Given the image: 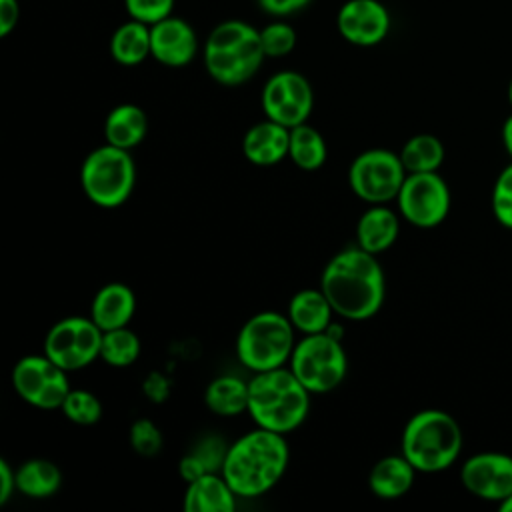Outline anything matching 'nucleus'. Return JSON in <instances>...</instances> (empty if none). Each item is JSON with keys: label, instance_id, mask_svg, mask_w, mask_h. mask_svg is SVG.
<instances>
[{"label": "nucleus", "instance_id": "f257e3e1", "mask_svg": "<svg viewBox=\"0 0 512 512\" xmlns=\"http://www.w3.org/2000/svg\"><path fill=\"white\" fill-rule=\"evenodd\" d=\"M320 290L336 316L368 320L378 314L386 298V278L376 254L348 246L336 252L320 274Z\"/></svg>", "mask_w": 512, "mask_h": 512}, {"label": "nucleus", "instance_id": "f03ea898", "mask_svg": "<svg viewBox=\"0 0 512 512\" xmlns=\"http://www.w3.org/2000/svg\"><path fill=\"white\" fill-rule=\"evenodd\" d=\"M288 462L286 434L256 426L228 444L220 472L238 498H256L282 480Z\"/></svg>", "mask_w": 512, "mask_h": 512}, {"label": "nucleus", "instance_id": "7ed1b4c3", "mask_svg": "<svg viewBox=\"0 0 512 512\" xmlns=\"http://www.w3.org/2000/svg\"><path fill=\"white\" fill-rule=\"evenodd\" d=\"M310 412V392L288 366L256 372L248 380V414L256 426L290 434Z\"/></svg>", "mask_w": 512, "mask_h": 512}, {"label": "nucleus", "instance_id": "20e7f679", "mask_svg": "<svg viewBox=\"0 0 512 512\" xmlns=\"http://www.w3.org/2000/svg\"><path fill=\"white\" fill-rule=\"evenodd\" d=\"M462 430L456 418L438 408H426L408 418L400 438V452L424 474L450 468L462 452Z\"/></svg>", "mask_w": 512, "mask_h": 512}, {"label": "nucleus", "instance_id": "39448f33", "mask_svg": "<svg viewBox=\"0 0 512 512\" xmlns=\"http://www.w3.org/2000/svg\"><path fill=\"white\" fill-rule=\"evenodd\" d=\"M264 58L260 30L242 20L216 24L204 44L206 72L222 86L248 82L260 70Z\"/></svg>", "mask_w": 512, "mask_h": 512}, {"label": "nucleus", "instance_id": "423d86ee", "mask_svg": "<svg viewBox=\"0 0 512 512\" xmlns=\"http://www.w3.org/2000/svg\"><path fill=\"white\" fill-rule=\"evenodd\" d=\"M296 328L286 314L262 310L250 316L236 336V356L250 372L288 366L296 346Z\"/></svg>", "mask_w": 512, "mask_h": 512}, {"label": "nucleus", "instance_id": "0eeeda50", "mask_svg": "<svg viewBox=\"0 0 512 512\" xmlns=\"http://www.w3.org/2000/svg\"><path fill=\"white\" fill-rule=\"evenodd\" d=\"M136 184V164L130 150L102 144L88 152L80 166V186L86 198L100 208L122 206Z\"/></svg>", "mask_w": 512, "mask_h": 512}, {"label": "nucleus", "instance_id": "6e6552de", "mask_svg": "<svg viewBox=\"0 0 512 512\" xmlns=\"http://www.w3.org/2000/svg\"><path fill=\"white\" fill-rule=\"evenodd\" d=\"M288 368L310 394H328L344 382L348 356L342 340L330 332L304 334L292 350Z\"/></svg>", "mask_w": 512, "mask_h": 512}, {"label": "nucleus", "instance_id": "1a4fd4ad", "mask_svg": "<svg viewBox=\"0 0 512 512\" xmlns=\"http://www.w3.org/2000/svg\"><path fill=\"white\" fill-rule=\"evenodd\" d=\"M102 334L90 316H66L48 328L42 352L62 370L76 372L100 358Z\"/></svg>", "mask_w": 512, "mask_h": 512}, {"label": "nucleus", "instance_id": "9d476101", "mask_svg": "<svg viewBox=\"0 0 512 512\" xmlns=\"http://www.w3.org/2000/svg\"><path fill=\"white\" fill-rule=\"evenodd\" d=\"M406 174L400 154L386 148H370L352 160L348 168V184L360 200L368 204H386L396 200Z\"/></svg>", "mask_w": 512, "mask_h": 512}, {"label": "nucleus", "instance_id": "9b49d317", "mask_svg": "<svg viewBox=\"0 0 512 512\" xmlns=\"http://www.w3.org/2000/svg\"><path fill=\"white\" fill-rule=\"evenodd\" d=\"M450 188L438 172H412L396 196L400 216L422 230L440 226L450 212Z\"/></svg>", "mask_w": 512, "mask_h": 512}, {"label": "nucleus", "instance_id": "f8f14e48", "mask_svg": "<svg viewBox=\"0 0 512 512\" xmlns=\"http://www.w3.org/2000/svg\"><path fill=\"white\" fill-rule=\"evenodd\" d=\"M12 386L26 404L40 410L60 408L72 390L68 372L54 364L44 352L22 356L14 364Z\"/></svg>", "mask_w": 512, "mask_h": 512}, {"label": "nucleus", "instance_id": "ddd939ff", "mask_svg": "<svg viewBox=\"0 0 512 512\" xmlns=\"http://www.w3.org/2000/svg\"><path fill=\"white\" fill-rule=\"evenodd\" d=\"M260 102L268 120L294 128L308 120L314 106V92L300 72L282 70L266 80Z\"/></svg>", "mask_w": 512, "mask_h": 512}, {"label": "nucleus", "instance_id": "4468645a", "mask_svg": "<svg viewBox=\"0 0 512 512\" xmlns=\"http://www.w3.org/2000/svg\"><path fill=\"white\" fill-rule=\"evenodd\" d=\"M460 482L472 496L500 504L512 494V456L478 452L464 460Z\"/></svg>", "mask_w": 512, "mask_h": 512}, {"label": "nucleus", "instance_id": "2eb2a0df", "mask_svg": "<svg viewBox=\"0 0 512 512\" xmlns=\"http://www.w3.org/2000/svg\"><path fill=\"white\" fill-rule=\"evenodd\" d=\"M336 28L354 46H376L390 32V14L378 0H348L336 14Z\"/></svg>", "mask_w": 512, "mask_h": 512}, {"label": "nucleus", "instance_id": "dca6fc26", "mask_svg": "<svg viewBox=\"0 0 512 512\" xmlns=\"http://www.w3.org/2000/svg\"><path fill=\"white\" fill-rule=\"evenodd\" d=\"M150 50L156 62L170 68H182L190 64L198 52L196 32L184 18L170 14L150 26Z\"/></svg>", "mask_w": 512, "mask_h": 512}, {"label": "nucleus", "instance_id": "f3484780", "mask_svg": "<svg viewBox=\"0 0 512 512\" xmlns=\"http://www.w3.org/2000/svg\"><path fill=\"white\" fill-rule=\"evenodd\" d=\"M290 128L264 118L250 126L242 138L244 158L254 166H274L288 158Z\"/></svg>", "mask_w": 512, "mask_h": 512}, {"label": "nucleus", "instance_id": "a211bd4d", "mask_svg": "<svg viewBox=\"0 0 512 512\" xmlns=\"http://www.w3.org/2000/svg\"><path fill=\"white\" fill-rule=\"evenodd\" d=\"M136 312V294L124 282H108L92 298L90 318L102 332L124 328Z\"/></svg>", "mask_w": 512, "mask_h": 512}, {"label": "nucleus", "instance_id": "6ab92c4d", "mask_svg": "<svg viewBox=\"0 0 512 512\" xmlns=\"http://www.w3.org/2000/svg\"><path fill=\"white\" fill-rule=\"evenodd\" d=\"M400 234V216L384 204H370L356 222V244L370 254L386 252Z\"/></svg>", "mask_w": 512, "mask_h": 512}, {"label": "nucleus", "instance_id": "aec40b11", "mask_svg": "<svg viewBox=\"0 0 512 512\" xmlns=\"http://www.w3.org/2000/svg\"><path fill=\"white\" fill-rule=\"evenodd\" d=\"M416 472L402 452L388 454L370 468L368 488L380 500H398L414 486Z\"/></svg>", "mask_w": 512, "mask_h": 512}, {"label": "nucleus", "instance_id": "412c9836", "mask_svg": "<svg viewBox=\"0 0 512 512\" xmlns=\"http://www.w3.org/2000/svg\"><path fill=\"white\" fill-rule=\"evenodd\" d=\"M236 492L230 488L222 472H208L188 482L184 492L186 512H234Z\"/></svg>", "mask_w": 512, "mask_h": 512}, {"label": "nucleus", "instance_id": "4be33fe9", "mask_svg": "<svg viewBox=\"0 0 512 512\" xmlns=\"http://www.w3.org/2000/svg\"><path fill=\"white\" fill-rule=\"evenodd\" d=\"M334 308L320 288H302L292 294L286 316L302 334L326 332L334 318Z\"/></svg>", "mask_w": 512, "mask_h": 512}, {"label": "nucleus", "instance_id": "5701e85b", "mask_svg": "<svg viewBox=\"0 0 512 512\" xmlns=\"http://www.w3.org/2000/svg\"><path fill=\"white\" fill-rule=\"evenodd\" d=\"M146 134L148 116L136 104H118L104 120V138L112 146L132 150L144 142Z\"/></svg>", "mask_w": 512, "mask_h": 512}, {"label": "nucleus", "instance_id": "b1692460", "mask_svg": "<svg viewBox=\"0 0 512 512\" xmlns=\"http://www.w3.org/2000/svg\"><path fill=\"white\" fill-rule=\"evenodd\" d=\"M60 486L62 472L52 460L30 458L16 468V492H20L26 498H50L60 490Z\"/></svg>", "mask_w": 512, "mask_h": 512}, {"label": "nucleus", "instance_id": "393cba45", "mask_svg": "<svg viewBox=\"0 0 512 512\" xmlns=\"http://www.w3.org/2000/svg\"><path fill=\"white\" fill-rule=\"evenodd\" d=\"M204 404L212 414L224 418L248 412V382L234 374H222L206 386Z\"/></svg>", "mask_w": 512, "mask_h": 512}, {"label": "nucleus", "instance_id": "a878e982", "mask_svg": "<svg viewBox=\"0 0 512 512\" xmlns=\"http://www.w3.org/2000/svg\"><path fill=\"white\" fill-rule=\"evenodd\" d=\"M110 54L122 66H138L148 56L150 50V24L130 18L128 22L120 24L110 38Z\"/></svg>", "mask_w": 512, "mask_h": 512}, {"label": "nucleus", "instance_id": "bb28decb", "mask_svg": "<svg viewBox=\"0 0 512 512\" xmlns=\"http://www.w3.org/2000/svg\"><path fill=\"white\" fill-rule=\"evenodd\" d=\"M226 450H228V444L222 438L214 434L204 436L202 440L196 442V446L190 452L182 456L178 464L180 476L188 484L208 472H220L226 458Z\"/></svg>", "mask_w": 512, "mask_h": 512}, {"label": "nucleus", "instance_id": "cd10ccee", "mask_svg": "<svg viewBox=\"0 0 512 512\" xmlns=\"http://www.w3.org/2000/svg\"><path fill=\"white\" fill-rule=\"evenodd\" d=\"M288 158L294 166L306 172H314L324 166L328 158V148L324 136L308 122L290 128Z\"/></svg>", "mask_w": 512, "mask_h": 512}, {"label": "nucleus", "instance_id": "c85d7f7f", "mask_svg": "<svg viewBox=\"0 0 512 512\" xmlns=\"http://www.w3.org/2000/svg\"><path fill=\"white\" fill-rule=\"evenodd\" d=\"M400 160L408 174L438 172L444 162V144L434 134H416L404 142Z\"/></svg>", "mask_w": 512, "mask_h": 512}, {"label": "nucleus", "instance_id": "c756f323", "mask_svg": "<svg viewBox=\"0 0 512 512\" xmlns=\"http://www.w3.org/2000/svg\"><path fill=\"white\" fill-rule=\"evenodd\" d=\"M140 350H142L140 338L128 326L108 330L102 334L100 358L114 368H126L134 364L140 356Z\"/></svg>", "mask_w": 512, "mask_h": 512}, {"label": "nucleus", "instance_id": "7c9ffc66", "mask_svg": "<svg viewBox=\"0 0 512 512\" xmlns=\"http://www.w3.org/2000/svg\"><path fill=\"white\" fill-rule=\"evenodd\" d=\"M62 414L78 424V426H92L102 418V402L96 394L82 388H72L60 406Z\"/></svg>", "mask_w": 512, "mask_h": 512}, {"label": "nucleus", "instance_id": "2f4dec72", "mask_svg": "<svg viewBox=\"0 0 512 512\" xmlns=\"http://www.w3.org/2000/svg\"><path fill=\"white\" fill-rule=\"evenodd\" d=\"M492 214L500 226L512 230V162L500 170L492 186Z\"/></svg>", "mask_w": 512, "mask_h": 512}, {"label": "nucleus", "instance_id": "473e14b6", "mask_svg": "<svg viewBox=\"0 0 512 512\" xmlns=\"http://www.w3.org/2000/svg\"><path fill=\"white\" fill-rule=\"evenodd\" d=\"M130 446L136 454L144 458H152L162 450V432L150 418H138L132 422L130 432Z\"/></svg>", "mask_w": 512, "mask_h": 512}, {"label": "nucleus", "instance_id": "72a5a7b5", "mask_svg": "<svg viewBox=\"0 0 512 512\" xmlns=\"http://www.w3.org/2000/svg\"><path fill=\"white\" fill-rule=\"evenodd\" d=\"M260 40L266 58H280L294 50L296 32L286 22H272L260 30Z\"/></svg>", "mask_w": 512, "mask_h": 512}, {"label": "nucleus", "instance_id": "f704fd0d", "mask_svg": "<svg viewBox=\"0 0 512 512\" xmlns=\"http://www.w3.org/2000/svg\"><path fill=\"white\" fill-rule=\"evenodd\" d=\"M174 2L176 0H124V6L130 18L152 26L172 14Z\"/></svg>", "mask_w": 512, "mask_h": 512}, {"label": "nucleus", "instance_id": "c9c22d12", "mask_svg": "<svg viewBox=\"0 0 512 512\" xmlns=\"http://www.w3.org/2000/svg\"><path fill=\"white\" fill-rule=\"evenodd\" d=\"M310 0H258V6L272 16H288L306 8Z\"/></svg>", "mask_w": 512, "mask_h": 512}, {"label": "nucleus", "instance_id": "e433bc0d", "mask_svg": "<svg viewBox=\"0 0 512 512\" xmlns=\"http://www.w3.org/2000/svg\"><path fill=\"white\" fill-rule=\"evenodd\" d=\"M20 20V4L18 0H0V36L6 38Z\"/></svg>", "mask_w": 512, "mask_h": 512}, {"label": "nucleus", "instance_id": "4c0bfd02", "mask_svg": "<svg viewBox=\"0 0 512 512\" xmlns=\"http://www.w3.org/2000/svg\"><path fill=\"white\" fill-rule=\"evenodd\" d=\"M14 492H16V470L10 466V462L0 458V504L4 506Z\"/></svg>", "mask_w": 512, "mask_h": 512}, {"label": "nucleus", "instance_id": "58836bf2", "mask_svg": "<svg viewBox=\"0 0 512 512\" xmlns=\"http://www.w3.org/2000/svg\"><path fill=\"white\" fill-rule=\"evenodd\" d=\"M502 144H504L508 156L512 158V114L502 124Z\"/></svg>", "mask_w": 512, "mask_h": 512}, {"label": "nucleus", "instance_id": "ea45409f", "mask_svg": "<svg viewBox=\"0 0 512 512\" xmlns=\"http://www.w3.org/2000/svg\"><path fill=\"white\" fill-rule=\"evenodd\" d=\"M500 510H502V512H510V510H512V494H510L506 500L500 502Z\"/></svg>", "mask_w": 512, "mask_h": 512}, {"label": "nucleus", "instance_id": "a19ab883", "mask_svg": "<svg viewBox=\"0 0 512 512\" xmlns=\"http://www.w3.org/2000/svg\"><path fill=\"white\" fill-rule=\"evenodd\" d=\"M508 102H510V106H512V78H510V82H508Z\"/></svg>", "mask_w": 512, "mask_h": 512}]
</instances>
